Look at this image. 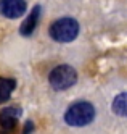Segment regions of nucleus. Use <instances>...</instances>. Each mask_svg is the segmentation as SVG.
<instances>
[{"label": "nucleus", "mask_w": 127, "mask_h": 134, "mask_svg": "<svg viewBox=\"0 0 127 134\" xmlns=\"http://www.w3.org/2000/svg\"><path fill=\"white\" fill-rule=\"evenodd\" d=\"M19 116H21V108H18V107L3 108L2 113H0V126H2V129L7 132L15 129V124Z\"/></svg>", "instance_id": "obj_6"}, {"label": "nucleus", "mask_w": 127, "mask_h": 134, "mask_svg": "<svg viewBox=\"0 0 127 134\" xmlns=\"http://www.w3.org/2000/svg\"><path fill=\"white\" fill-rule=\"evenodd\" d=\"M48 82L55 91H66L77 82V71L69 65H58L48 74Z\"/></svg>", "instance_id": "obj_3"}, {"label": "nucleus", "mask_w": 127, "mask_h": 134, "mask_svg": "<svg viewBox=\"0 0 127 134\" xmlns=\"http://www.w3.org/2000/svg\"><path fill=\"white\" fill-rule=\"evenodd\" d=\"M26 0H0V15L8 20H16L26 13Z\"/></svg>", "instance_id": "obj_4"}, {"label": "nucleus", "mask_w": 127, "mask_h": 134, "mask_svg": "<svg viewBox=\"0 0 127 134\" xmlns=\"http://www.w3.org/2000/svg\"><path fill=\"white\" fill-rule=\"evenodd\" d=\"M111 108L118 116L127 118V92H121V94L116 95L114 100H113Z\"/></svg>", "instance_id": "obj_7"}, {"label": "nucleus", "mask_w": 127, "mask_h": 134, "mask_svg": "<svg viewBox=\"0 0 127 134\" xmlns=\"http://www.w3.org/2000/svg\"><path fill=\"white\" fill-rule=\"evenodd\" d=\"M95 120V107L90 102H76L64 113L66 124L74 128H82Z\"/></svg>", "instance_id": "obj_1"}, {"label": "nucleus", "mask_w": 127, "mask_h": 134, "mask_svg": "<svg viewBox=\"0 0 127 134\" xmlns=\"http://www.w3.org/2000/svg\"><path fill=\"white\" fill-rule=\"evenodd\" d=\"M16 87V81L10 78H0V103L11 97V92Z\"/></svg>", "instance_id": "obj_8"}, {"label": "nucleus", "mask_w": 127, "mask_h": 134, "mask_svg": "<svg viewBox=\"0 0 127 134\" xmlns=\"http://www.w3.org/2000/svg\"><path fill=\"white\" fill-rule=\"evenodd\" d=\"M40 5H35L32 8V12L27 15V18L23 21V24L19 26V34L24 36V37H29L32 36V32L35 31V27L39 24V20H40Z\"/></svg>", "instance_id": "obj_5"}, {"label": "nucleus", "mask_w": 127, "mask_h": 134, "mask_svg": "<svg viewBox=\"0 0 127 134\" xmlns=\"http://www.w3.org/2000/svg\"><path fill=\"white\" fill-rule=\"evenodd\" d=\"M79 23L74 18H60V20L53 21L50 26V37L56 42H72L77 36H79Z\"/></svg>", "instance_id": "obj_2"}]
</instances>
